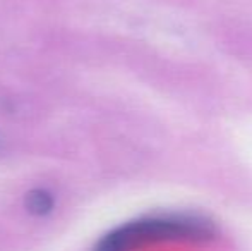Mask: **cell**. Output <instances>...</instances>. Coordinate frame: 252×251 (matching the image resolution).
I'll return each mask as SVG.
<instances>
[{"mask_svg":"<svg viewBox=\"0 0 252 251\" xmlns=\"http://www.w3.org/2000/svg\"><path fill=\"white\" fill-rule=\"evenodd\" d=\"M53 207V198L45 189H33L26 194V208L33 215H47Z\"/></svg>","mask_w":252,"mask_h":251,"instance_id":"obj_1","label":"cell"}]
</instances>
